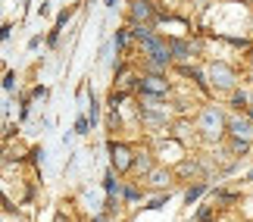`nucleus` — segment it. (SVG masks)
I'll use <instances>...</instances> for the list:
<instances>
[{
  "label": "nucleus",
  "instance_id": "obj_1",
  "mask_svg": "<svg viewBox=\"0 0 253 222\" xmlns=\"http://www.w3.org/2000/svg\"><path fill=\"white\" fill-rule=\"evenodd\" d=\"M110 153H113V166L119 172L131 169V150L125 147V144H110Z\"/></svg>",
  "mask_w": 253,
  "mask_h": 222
},
{
  "label": "nucleus",
  "instance_id": "obj_2",
  "mask_svg": "<svg viewBox=\"0 0 253 222\" xmlns=\"http://www.w3.org/2000/svg\"><path fill=\"white\" fill-rule=\"evenodd\" d=\"M228 132L235 134V138H241V144H247V141H253V125L247 122V119H235L228 125Z\"/></svg>",
  "mask_w": 253,
  "mask_h": 222
},
{
  "label": "nucleus",
  "instance_id": "obj_3",
  "mask_svg": "<svg viewBox=\"0 0 253 222\" xmlns=\"http://www.w3.org/2000/svg\"><path fill=\"white\" fill-rule=\"evenodd\" d=\"M141 91H147V94H166L169 85L163 82L160 75H147V79H141Z\"/></svg>",
  "mask_w": 253,
  "mask_h": 222
},
{
  "label": "nucleus",
  "instance_id": "obj_4",
  "mask_svg": "<svg viewBox=\"0 0 253 222\" xmlns=\"http://www.w3.org/2000/svg\"><path fill=\"white\" fill-rule=\"evenodd\" d=\"M219 125H222L219 110H207V113H203V132H207V134H219Z\"/></svg>",
  "mask_w": 253,
  "mask_h": 222
},
{
  "label": "nucleus",
  "instance_id": "obj_5",
  "mask_svg": "<svg viewBox=\"0 0 253 222\" xmlns=\"http://www.w3.org/2000/svg\"><path fill=\"white\" fill-rule=\"evenodd\" d=\"M150 16H153V9H150L147 0H134V3H131V19H134V22H141V19H150Z\"/></svg>",
  "mask_w": 253,
  "mask_h": 222
},
{
  "label": "nucleus",
  "instance_id": "obj_6",
  "mask_svg": "<svg viewBox=\"0 0 253 222\" xmlns=\"http://www.w3.org/2000/svg\"><path fill=\"white\" fill-rule=\"evenodd\" d=\"M212 79H216V85H222V88H231V85H235V75H231V69H225V66H216V69H212Z\"/></svg>",
  "mask_w": 253,
  "mask_h": 222
},
{
  "label": "nucleus",
  "instance_id": "obj_7",
  "mask_svg": "<svg viewBox=\"0 0 253 222\" xmlns=\"http://www.w3.org/2000/svg\"><path fill=\"white\" fill-rule=\"evenodd\" d=\"M172 53L184 60V56H188V44H184V41H175V44H172Z\"/></svg>",
  "mask_w": 253,
  "mask_h": 222
},
{
  "label": "nucleus",
  "instance_id": "obj_8",
  "mask_svg": "<svg viewBox=\"0 0 253 222\" xmlns=\"http://www.w3.org/2000/svg\"><path fill=\"white\" fill-rule=\"evenodd\" d=\"M150 181H153V185H166V181H169V176H160V172H153V176H150Z\"/></svg>",
  "mask_w": 253,
  "mask_h": 222
},
{
  "label": "nucleus",
  "instance_id": "obj_9",
  "mask_svg": "<svg viewBox=\"0 0 253 222\" xmlns=\"http://www.w3.org/2000/svg\"><path fill=\"white\" fill-rule=\"evenodd\" d=\"M247 3H253V0H247Z\"/></svg>",
  "mask_w": 253,
  "mask_h": 222
}]
</instances>
